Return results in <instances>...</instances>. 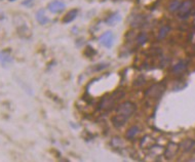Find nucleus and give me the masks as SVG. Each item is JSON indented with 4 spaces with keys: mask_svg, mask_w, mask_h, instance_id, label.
I'll return each instance as SVG.
<instances>
[{
    "mask_svg": "<svg viewBox=\"0 0 195 162\" xmlns=\"http://www.w3.org/2000/svg\"><path fill=\"white\" fill-rule=\"evenodd\" d=\"M116 116L112 118V122L115 127H120L129 120V117L134 115L136 112V105L130 103V102H125V103L121 104L119 107L116 109Z\"/></svg>",
    "mask_w": 195,
    "mask_h": 162,
    "instance_id": "f257e3e1",
    "label": "nucleus"
},
{
    "mask_svg": "<svg viewBox=\"0 0 195 162\" xmlns=\"http://www.w3.org/2000/svg\"><path fill=\"white\" fill-rule=\"evenodd\" d=\"M191 7H192V2L190 0L181 3V6L179 8V18L181 20H187L188 17L190 15Z\"/></svg>",
    "mask_w": 195,
    "mask_h": 162,
    "instance_id": "f03ea898",
    "label": "nucleus"
},
{
    "mask_svg": "<svg viewBox=\"0 0 195 162\" xmlns=\"http://www.w3.org/2000/svg\"><path fill=\"white\" fill-rule=\"evenodd\" d=\"M100 43L106 48H111L114 44V34L111 31H107L100 37Z\"/></svg>",
    "mask_w": 195,
    "mask_h": 162,
    "instance_id": "7ed1b4c3",
    "label": "nucleus"
},
{
    "mask_svg": "<svg viewBox=\"0 0 195 162\" xmlns=\"http://www.w3.org/2000/svg\"><path fill=\"white\" fill-rule=\"evenodd\" d=\"M12 63H14V58L11 56V52L7 50H1L0 52V64L3 68H7Z\"/></svg>",
    "mask_w": 195,
    "mask_h": 162,
    "instance_id": "20e7f679",
    "label": "nucleus"
},
{
    "mask_svg": "<svg viewBox=\"0 0 195 162\" xmlns=\"http://www.w3.org/2000/svg\"><path fill=\"white\" fill-rule=\"evenodd\" d=\"M65 7H66L65 3L59 1V0H55V1L50 2L49 4V11L53 12V14H60V12H62L65 9Z\"/></svg>",
    "mask_w": 195,
    "mask_h": 162,
    "instance_id": "39448f33",
    "label": "nucleus"
},
{
    "mask_svg": "<svg viewBox=\"0 0 195 162\" xmlns=\"http://www.w3.org/2000/svg\"><path fill=\"white\" fill-rule=\"evenodd\" d=\"M161 86V84H156V85H153L152 87H150L148 90H147L146 94L148 97H151V98H159L161 96L162 93H163L164 91V87L163 88H160V89L158 90V88Z\"/></svg>",
    "mask_w": 195,
    "mask_h": 162,
    "instance_id": "423d86ee",
    "label": "nucleus"
},
{
    "mask_svg": "<svg viewBox=\"0 0 195 162\" xmlns=\"http://www.w3.org/2000/svg\"><path fill=\"white\" fill-rule=\"evenodd\" d=\"M35 17H36V20L40 25H46L49 22V19L45 15V11H44L43 9H39V10L36 12Z\"/></svg>",
    "mask_w": 195,
    "mask_h": 162,
    "instance_id": "0eeeda50",
    "label": "nucleus"
},
{
    "mask_svg": "<svg viewBox=\"0 0 195 162\" xmlns=\"http://www.w3.org/2000/svg\"><path fill=\"white\" fill-rule=\"evenodd\" d=\"M121 15L119 14V12H115V14L111 15L109 18H107L106 20H105V22L110 25V26H113V25H116L117 23H119V22L121 21Z\"/></svg>",
    "mask_w": 195,
    "mask_h": 162,
    "instance_id": "6e6552de",
    "label": "nucleus"
},
{
    "mask_svg": "<svg viewBox=\"0 0 195 162\" xmlns=\"http://www.w3.org/2000/svg\"><path fill=\"white\" fill-rule=\"evenodd\" d=\"M77 14H78L77 9H72V10H70L68 14L65 15V18H64L63 22H64V23H66V24L71 23L72 21H74L76 19V17H77Z\"/></svg>",
    "mask_w": 195,
    "mask_h": 162,
    "instance_id": "1a4fd4ad",
    "label": "nucleus"
},
{
    "mask_svg": "<svg viewBox=\"0 0 195 162\" xmlns=\"http://www.w3.org/2000/svg\"><path fill=\"white\" fill-rule=\"evenodd\" d=\"M187 65H188V63L186 61H180V62H178L176 65H174L172 71L174 73H180L182 71H184V70L187 68Z\"/></svg>",
    "mask_w": 195,
    "mask_h": 162,
    "instance_id": "9d476101",
    "label": "nucleus"
},
{
    "mask_svg": "<svg viewBox=\"0 0 195 162\" xmlns=\"http://www.w3.org/2000/svg\"><path fill=\"white\" fill-rule=\"evenodd\" d=\"M169 31H171V27H168V26H163V27H161V28H160V30H159V32H158L157 38H158L159 40L164 39V38L167 36V34H168Z\"/></svg>",
    "mask_w": 195,
    "mask_h": 162,
    "instance_id": "9b49d317",
    "label": "nucleus"
},
{
    "mask_svg": "<svg viewBox=\"0 0 195 162\" xmlns=\"http://www.w3.org/2000/svg\"><path fill=\"white\" fill-rule=\"evenodd\" d=\"M139 127L138 126H132L129 130H127V133H126V138L129 139H134L135 136L138 135V132H139Z\"/></svg>",
    "mask_w": 195,
    "mask_h": 162,
    "instance_id": "f8f14e48",
    "label": "nucleus"
},
{
    "mask_svg": "<svg viewBox=\"0 0 195 162\" xmlns=\"http://www.w3.org/2000/svg\"><path fill=\"white\" fill-rule=\"evenodd\" d=\"M181 1H179V0H175V1H172V3L169 4V11H172V12H175V11H177L179 10V8H180V6H181Z\"/></svg>",
    "mask_w": 195,
    "mask_h": 162,
    "instance_id": "ddd939ff",
    "label": "nucleus"
},
{
    "mask_svg": "<svg viewBox=\"0 0 195 162\" xmlns=\"http://www.w3.org/2000/svg\"><path fill=\"white\" fill-rule=\"evenodd\" d=\"M147 40H148V37L145 33H141L137 38V42H138L139 45H144L147 42Z\"/></svg>",
    "mask_w": 195,
    "mask_h": 162,
    "instance_id": "4468645a",
    "label": "nucleus"
},
{
    "mask_svg": "<svg viewBox=\"0 0 195 162\" xmlns=\"http://www.w3.org/2000/svg\"><path fill=\"white\" fill-rule=\"evenodd\" d=\"M33 1H34V0H25V1L22 3V4L25 5V6H32V5H33Z\"/></svg>",
    "mask_w": 195,
    "mask_h": 162,
    "instance_id": "2eb2a0df",
    "label": "nucleus"
},
{
    "mask_svg": "<svg viewBox=\"0 0 195 162\" xmlns=\"http://www.w3.org/2000/svg\"><path fill=\"white\" fill-rule=\"evenodd\" d=\"M9 1H15V0H9Z\"/></svg>",
    "mask_w": 195,
    "mask_h": 162,
    "instance_id": "dca6fc26",
    "label": "nucleus"
}]
</instances>
